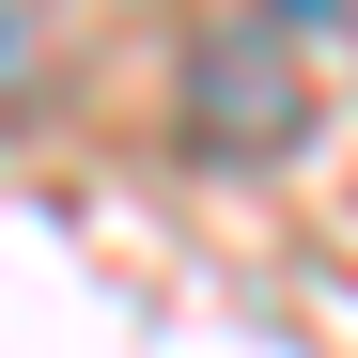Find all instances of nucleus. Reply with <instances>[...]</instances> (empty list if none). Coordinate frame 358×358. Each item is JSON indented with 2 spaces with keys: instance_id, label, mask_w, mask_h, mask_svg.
<instances>
[{
  "instance_id": "obj_1",
  "label": "nucleus",
  "mask_w": 358,
  "mask_h": 358,
  "mask_svg": "<svg viewBox=\"0 0 358 358\" xmlns=\"http://www.w3.org/2000/svg\"><path fill=\"white\" fill-rule=\"evenodd\" d=\"M296 109H312V94H296V63H280V47L250 31V47H203V78H187V125H203V156H234V141H296Z\"/></svg>"
},
{
  "instance_id": "obj_2",
  "label": "nucleus",
  "mask_w": 358,
  "mask_h": 358,
  "mask_svg": "<svg viewBox=\"0 0 358 358\" xmlns=\"http://www.w3.org/2000/svg\"><path fill=\"white\" fill-rule=\"evenodd\" d=\"M31 94V31H16V0H0V109Z\"/></svg>"
}]
</instances>
